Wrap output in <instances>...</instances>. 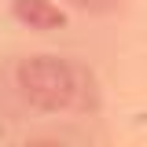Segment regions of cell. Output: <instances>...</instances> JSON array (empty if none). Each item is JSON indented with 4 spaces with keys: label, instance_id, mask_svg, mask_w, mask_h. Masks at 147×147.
<instances>
[{
    "label": "cell",
    "instance_id": "obj_1",
    "mask_svg": "<svg viewBox=\"0 0 147 147\" xmlns=\"http://www.w3.org/2000/svg\"><path fill=\"white\" fill-rule=\"evenodd\" d=\"M15 92L37 114L59 110H92V77L88 70L74 66L59 55H26L15 66Z\"/></svg>",
    "mask_w": 147,
    "mask_h": 147
},
{
    "label": "cell",
    "instance_id": "obj_2",
    "mask_svg": "<svg viewBox=\"0 0 147 147\" xmlns=\"http://www.w3.org/2000/svg\"><path fill=\"white\" fill-rule=\"evenodd\" d=\"M11 15L30 30H63L66 11L55 0H11Z\"/></svg>",
    "mask_w": 147,
    "mask_h": 147
},
{
    "label": "cell",
    "instance_id": "obj_3",
    "mask_svg": "<svg viewBox=\"0 0 147 147\" xmlns=\"http://www.w3.org/2000/svg\"><path fill=\"white\" fill-rule=\"evenodd\" d=\"M74 4L77 11H85V15H110L114 7H118V0H66Z\"/></svg>",
    "mask_w": 147,
    "mask_h": 147
}]
</instances>
